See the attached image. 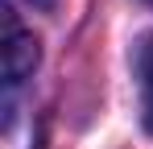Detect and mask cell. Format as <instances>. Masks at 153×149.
<instances>
[{
  "label": "cell",
  "mask_w": 153,
  "mask_h": 149,
  "mask_svg": "<svg viewBox=\"0 0 153 149\" xmlns=\"http://www.w3.org/2000/svg\"><path fill=\"white\" fill-rule=\"evenodd\" d=\"M37 37L29 33L25 25L17 21L13 13H4V29H0V66H4V87H21L29 74L37 71Z\"/></svg>",
  "instance_id": "1"
},
{
  "label": "cell",
  "mask_w": 153,
  "mask_h": 149,
  "mask_svg": "<svg viewBox=\"0 0 153 149\" xmlns=\"http://www.w3.org/2000/svg\"><path fill=\"white\" fill-rule=\"evenodd\" d=\"M137 79H141V120L153 133V33L137 50Z\"/></svg>",
  "instance_id": "2"
},
{
  "label": "cell",
  "mask_w": 153,
  "mask_h": 149,
  "mask_svg": "<svg viewBox=\"0 0 153 149\" xmlns=\"http://www.w3.org/2000/svg\"><path fill=\"white\" fill-rule=\"evenodd\" d=\"M25 4H33V8H54V0H25Z\"/></svg>",
  "instance_id": "3"
}]
</instances>
